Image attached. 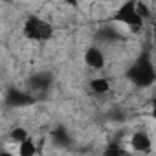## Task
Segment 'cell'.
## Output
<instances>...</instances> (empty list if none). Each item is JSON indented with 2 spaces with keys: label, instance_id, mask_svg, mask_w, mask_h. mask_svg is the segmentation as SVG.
<instances>
[{
  "label": "cell",
  "instance_id": "6da1fadb",
  "mask_svg": "<svg viewBox=\"0 0 156 156\" xmlns=\"http://www.w3.org/2000/svg\"><path fill=\"white\" fill-rule=\"evenodd\" d=\"M22 31L28 41L39 42V44L48 42L53 37V26L41 15H28L22 24Z\"/></svg>",
  "mask_w": 156,
  "mask_h": 156
},
{
  "label": "cell",
  "instance_id": "7a4b0ae2",
  "mask_svg": "<svg viewBox=\"0 0 156 156\" xmlns=\"http://www.w3.org/2000/svg\"><path fill=\"white\" fill-rule=\"evenodd\" d=\"M127 77L140 88H149L154 85V79H156V73H154V66H152V61L149 57H141L138 59L127 72Z\"/></svg>",
  "mask_w": 156,
  "mask_h": 156
},
{
  "label": "cell",
  "instance_id": "3957f363",
  "mask_svg": "<svg viewBox=\"0 0 156 156\" xmlns=\"http://www.w3.org/2000/svg\"><path fill=\"white\" fill-rule=\"evenodd\" d=\"M112 20L118 22V24H123V26H127V28H130V30H140V28L143 26L141 17L136 13L134 2H125V4H121L119 9L114 13Z\"/></svg>",
  "mask_w": 156,
  "mask_h": 156
},
{
  "label": "cell",
  "instance_id": "277c9868",
  "mask_svg": "<svg viewBox=\"0 0 156 156\" xmlns=\"http://www.w3.org/2000/svg\"><path fill=\"white\" fill-rule=\"evenodd\" d=\"M6 103L13 108H22V107H30L35 103V98L26 92V90H20V88H8V94H6Z\"/></svg>",
  "mask_w": 156,
  "mask_h": 156
},
{
  "label": "cell",
  "instance_id": "5b68a950",
  "mask_svg": "<svg viewBox=\"0 0 156 156\" xmlns=\"http://www.w3.org/2000/svg\"><path fill=\"white\" fill-rule=\"evenodd\" d=\"M83 59H85V64H87L88 68H92V70H103L105 64H107L105 51H103L99 46H96V44H92V46L87 48Z\"/></svg>",
  "mask_w": 156,
  "mask_h": 156
},
{
  "label": "cell",
  "instance_id": "8992f818",
  "mask_svg": "<svg viewBox=\"0 0 156 156\" xmlns=\"http://www.w3.org/2000/svg\"><path fill=\"white\" fill-rule=\"evenodd\" d=\"M129 145H130L132 152H140V154H151L152 152V140L147 132H141V130H138L130 136Z\"/></svg>",
  "mask_w": 156,
  "mask_h": 156
},
{
  "label": "cell",
  "instance_id": "52a82bcc",
  "mask_svg": "<svg viewBox=\"0 0 156 156\" xmlns=\"http://www.w3.org/2000/svg\"><path fill=\"white\" fill-rule=\"evenodd\" d=\"M53 83V77L48 72H37L28 79V87L31 92H46Z\"/></svg>",
  "mask_w": 156,
  "mask_h": 156
},
{
  "label": "cell",
  "instance_id": "ba28073f",
  "mask_svg": "<svg viewBox=\"0 0 156 156\" xmlns=\"http://www.w3.org/2000/svg\"><path fill=\"white\" fill-rule=\"evenodd\" d=\"M121 39V35L118 33V30H114L112 26H103L98 30V41L103 44H114Z\"/></svg>",
  "mask_w": 156,
  "mask_h": 156
},
{
  "label": "cell",
  "instance_id": "9c48e42d",
  "mask_svg": "<svg viewBox=\"0 0 156 156\" xmlns=\"http://www.w3.org/2000/svg\"><path fill=\"white\" fill-rule=\"evenodd\" d=\"M51 141H53L55 147H68L72 138H70V134L64 127H55L51 130Z\"/></svg>",
  "mask_w": 156,
  "mask_h": 156
},
{
  "label": "cell",
  "instance_id": "30bf717a",
  "mask_svg": "<svg viewBox=\"0 0 156 156\" xmlns=\"http://www.w3.org/2000/svg\"><path fill=\"white\" fill-rule=\"evenodd\" d=\"M88 87H90V90L94 92V94H98V96H105V94H108L110 92V81L108 79H105V77H94V79L88 83Z\"/></svg>",
  "mask_w": 156,
  "mask_h": 156
},
{
  "label": "cell",
  "instance_id": "8fae6325",
  "mask_svg": "<svg viewBox=\"0 0 156 156\" xmlns=\"http://www.w3.org/2000/svg\"><path fill=\"white\" fill-rule=\"evenodd\" d=\"M37 154V143L31 136H28L22 143H19V156H35Z\"/></svg>",
  "mask_w": 156,
  "mask_h": 156
},
{
  "label": "cell",
  "instance_id": "7c38bea8",
  "mask_svg": "<svg viewBox=\"0 0 156 156\" xmlns=\"http://www.w3.org/2000/svg\"><path fill=\"white\" fill-rule=\"evenodd\" d=\"M30 136V132H28V129L26 127H15V129H11V132H9V140L13 141V143H22L26 138Z\"/></svg>",
  "mask_w": 156,
  "mask_h": 156
},
{
  "label": "cell",
  "instance_id": "4fadbf2b",
  "mask_svg": "<svg viewBox=\"0 0 156 156\" xmlns=\"http://www.w3.org/2000/svg\"><path fill=\"white\" fill-rule=\"evenodd\" d=\"M0 156H15V154L9 152V151H0Z\"/></svg>",
  "mask_w": 156,
  "mask_h": 156
},
{
  "label": "cell",
  "instance_id": "5bb4252c",
  "mask_svg": "<svg viewBox=\"0 0 156 156\" xmlns=\"http://www.w3.org/2000/svg\"><path fill=\"white\" fill-rule=\"evenodd\" d=\"M103 156H105V154H103Z\"/></svg>",
  "mask_w": 156,
  "mask_h": 156
}]
</instances>
